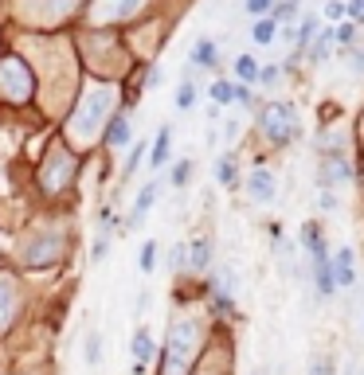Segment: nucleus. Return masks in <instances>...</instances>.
Here are the masks:
<instances>
[{
  "label": "nucleus",
  "instance_id": "32",
  "mask_svg": "<svg viewBox=\"0 0 364 375\" xmlns=\"http://www.w3.org/2000/svg\"><path fill=\"white\" fill-rule=\"evenodd\" d=\"M310 375H333V360H314Z\"/></svg>",
  "mask_w": 364,
  "mask_h": 375
},
{
  "label": "nucleus",
  "instance_id": "30",
  "mask_svg": "<svg viewBox=\"0 0 364 375\" xmlns=\"http://www.w3.org/2000/svg\"><path fill=\"white\" fill-rule=\"evenodd\" d=\"M317 208H321V211H337V196L329 192V188H321V196H317Z\"/></svg>",
  "mask_w": 364,
  "mask_h": 375
},
{
  "label": "nucleus",
  "instance_id": "16",
  "mask_svg": "<svg viewBox=\"0 0 364 375\" xmlns=\"http://www.w3.org/2000/svg\"><path fill=\"white\" fill-rule=\"evenodd\" d=\"M302 247L310 250V254H317V250H329V247H325L321 227H317V223H305V227H302Z\"/></svg>",
  "mask_w": 364,
  "mask_h": 375
},
{
  "label": "nucleus",
  "instance_id": "19",
  "mask_svg": "<svg viewBox=\"0 0 364 375\" xmlns=\"http://www.w3.org/2000/svg\"><path fill=\"white\" fill-rule=\"evenodd\" d=\"M138 266H141V274H153V270H157V243H153V238H149L145 247H141Z\"/></svg>",
  "mask_w": 364,
  "mask_h": 375
},
{
  "label": "nucleus",
  "instance_id": "31",
  "mask_svg": "<svg viewBox=\"0 0 364 375\" xmlns=\"http://www.w3.org/2000/svg\"><path fill=\"white\" fill-rule=\"evenodd\" d=\"M349 20L364 24V0H349Z\"/></svg>",
  "mask_w": 364,
  "mask_h": 375
},
{
  "label": "nucleus",
  "instance_id": "15",
  "mask_svg": "<svg viewBox=\"0 0 364 375\" xmlns=\"http://www.w3.org/2000/svg\"><path fill=\"white\" fill-rule=\"evenodd\" d=\"M208 94H212V102H216V106H227V102H235V82L216 79L212 86H208Z\"/></svg>",
  "mask_w": 364,
  "mask_h": 375
},
{
  "label": "nucleus",
  "instance_id": "3",
  "mask_svg": "<svg viewBox=\"0 0 364 375\" xmlns=\"http://www.w3.org/2000/svg\"><path fill=\"white\" fill-rule=\"evenodd\" d=\"M247 196L255 199V204H275V199H278V184H275V176H270L266 168H255V172L247 176Z\"/></svg>",
  "mask_w": 364,
  "mask_h": 375
},
{
  "label": "nucleus",
  "instance_id": "26",
  "mask_svg": "<svg viewBox=\"0 0 364 375\" xmlns=\"http://www.w3.org/2000/svg\"><path fill=\"white\" fill-rule=\"evenodd\" d=\"M188 176H192V160H180V164L173 168V188H184Z\"/></svg>",
  "mask_w": 364,
  "mask_h": 375
},
{
  "label": "nucleus",
  "instance_id": "34",
  "mask_svg": "<svg viewBox=\"0 0 364 375\" xmlns=\"http://www.w3.org/2000/svg\"><path fill=\"white\" fill-rule=\"evenodd\" d=\"M239 137V121H224V141H235Z\"/></svg>",
  "mask_w": 364,
  "mask_h": 375
},
{
  "label": "nucleus",
  "instance_id": "27",
  "mask_svg": "<svg viewBox=\"0 0 364 375\" xmlns=\"http://www.w3.org/2000/svg\"><path fill=\"white\" fill-rule=\"evenodd\" d=\"M168 266H173V270H184L188 266V247H184V243L168 250Z\"/></svg>",
  "mask_w": 364,
  "mask_h": 375
},
{
  "label": "nucleus",
  "instance_id": "6",
  "mask_svg": "<svg viewBox=\"0 0 364 375\" xmlns=\"http://www.w3.org/2000/svg\"><path fill=\"white\" fill-rule=\"evenodd\" d=\"M153 204H157V184H145L138 192V199H133V211H129V219H126V231H138L141 223H145V215H149Z\"/></svg>",
  "mask_w": 364,
  "mask_h": 375
},
{
  "label": "nucleus",
  "instance_id": "33",
  "mask_svg": "<svg viewBox=\"0 0 364 375\" xmlns=\"http://www.w3.org/2000/svg\"><path fill=\"white\" fill-rule=\"evenodd\" d=\"M349 59H353V63H349V70H353V75H364V51L356 47L353 55H349Z\"/></svg>",
  "mask_w": 364,
  "mask_h": 375
},
{
  "label": "nucleus",
  "instance_id": "7",
  "mask_svg": "<svg viewBox=\"0 0 364 375\" xmlns=\"http://www.w3.org/2000/svg\"><path fill=\"white\" fill-rule=\"evenodd\" d=\"M188 63L192 67H204V70H212V67H219V47H216V40H196L192 43V55H188Z\"/></svg>",
  "mask_w": 364,
  "mask_h": 375
},
{
  "label": "nucleus",
  "instance_id": "14",
  "mask_svg": "<svg viewBox=\"0 0 364 375\" xmlns=\"http://www.w3.org/2000/svg\"><path fill=\"white\" fill-rule=\"evenodd\" d=\"M298 8H302V0H275L270 16H275L278 24H294L298 20Z\"/></svg>",
  "mask_w": 364,
  "mask_h": 375
},
{
  "label": "nucleus",
  "instance_id": "21",
  "mask_svg": "<svg viewBox=\"0 0 364 375\" xmlns=\"http://www.w3.org/2000/svg\"><path fill=\"white\" fill-rule=\"evenodd\" d=\"M102 360V332H90L87 336V364L94 367Z\"/></svg>",
  "mask_w": 364,
  "mask_h": 375
},
{
  "label": "nucleus",
  "instance_id": "23",
  "mask_svg": "<svg viewBox=\"0 0 364 375\" xmlns=\"http://www.w3.org/2000/svg\"><path fill=\"white\" fill-rule=\"evenodd\" d=\"M90 258H94V262H106V258H110V235H99V238H94Z\"/></svg>",
  "mask_w": 364,
  "mask_h": 375
},
{
  "label": "nucleus",
  "instance_id": "1",
  "mask_svg": "<svg viewBox=\"0 0 364 375\" xmlns=\"http://www.w3.org/2000/svg\"><path fill=\"white\" fill-rule=\"evenodd\" d=\"M263 129L270 145H290L294 137H302V125H298V114L290 106H266L263 109Z\"/></svg>",
  "mask_w": 364,
  "mask_h": 375
},
{
  "label": "nucleus",
  "instance_id": "28",
  "mask_svg": "<svg viewBox=\"0 0 364 375\" xmlns=\"http://www.w3.org/2000/svg\"><path fill=\"white\" fill-rule=\"evenodd\" d=\"M278 79H282V67H259V82H266V86H275Z\"/></svg>",
  "mask_w": 364,
  "mask_h": 375
},
{
  "label": "nucleus",
  "instance_id": "22",
  "mask_svg": "<svg viewBox=\"0 0 364 375\" xmlns=\"http://www.w3.org/2000/svg\"><path fill=\"white\" fill-rule=\"evenodd\" d=\"M325 16L329 20H344L349 16V0H325Z\"/></svg>",
  "mask_w": 364,
  "mask_h": 375
},
{
  "label": "nucleus",
  "instance_id": "18",
  "mask_svg": "<svg viewBox=\"0 0 364 375\" xmlns=\"http://www.w3.org/2000/svg\"><path fill=\"white\" fill-rule=\"evenodd\" d=\"M216 180H219L224 188L235 184V157H219V160H216Z\"/></svg>",
  "mask_w": 364,
  "mask_h": 375
},
{
  "label": "nucleus",
  "instance_id": "25",
  "mask_svg": "<svg viewBox=\"0 0 364 375\" xmlns=\"http://www.w3.org/2000/svg\"><path fill=\"white\" fill-rule=\"evenodd\" d=\"M243 8L251 12V16H270V8H275V0H243Z\"/></svg>",
  "mask_w": 364,
  "mask_h": 375
},
{
  "label": "nucleus",
  "instance_id": "24",
  "mask_svg": "<svg viewBox=\"0 0 364 375\" xmlns=\"http://www.w3.org/2000/svg\"><path fill=\"white\" fill-rule=\"evenodd\" d=\"M141 157H145V141H138V145H133V153L126 157V176H133V172H138Z\"/></svg>",
  "mask_w": 364,
  "mask_h": 375
},
{
  "label": "nucleus",
  "instance_id": "17",
  "mask_svg": "<svg viewBox=\"0 0 364 375\" xmlns=\"http://www.w3.org/2000/svg\"><path fill=\"white\" fill-rule=\"evenodd\" d=\"M196 98H200L196 82L184 79V82H180V90H177V109H192V106H196Z\"/></svg>",
  "mask_w": 364,
  "mask_h": 375
},
{
  "label": "nucleus",
  "instance_id": "9",
  "mask_svg": "<svg viewBox=\"0 0 364 375\" xmlns=\"http://www.w3.org/2000/svg\"><path fill=\"white\" fill-rule=\"evenodd\" d=\"M168 157H173V129L161 125L157 141H153V157H149V164H153V168H165Z\"/></svg>",
  "mask_w": 364,
  "mask_h": 375
},
{
  "label": "nucleus",
  "instance_id": "11",
  "mask_svg": "<svg viewBox=\"0 0 364 375\" xmlns=\"http://www.w3.org/2000/svg\"><path fill=\"white\" fill-rule=\"evenodd\" d=\"M129 352H133V360H138V364H149V360H153L157 344H153L149 328H138V332H133V344H129Z\"/></svg>",
  "mask_w": 364,
  "mask_h": 375
},
{
  "label": "nucleus",
  "instance_id": "5",
  "mask_svg": "<svg viewBox=\"0 0 364 375\" xmlns=\"http://www.w3.org/2000/svg\"><path fill=\"white\" fill-rule=\"evenodd\" d=\"M317 16H302V24H298V28H286V40L294 43V55L298 59H302L305 51H310V43L317 40Z\"/></svg>",
  "mask_w": 364,
  "mask_h": 375
},
{
  "label": "nucleus",
  "instance_id": "10",
  "mask_svg": "<svg viewBox=\"0 0 364 375\" xmlns=\"http://www.w3.org/2000/svg\"><path fill=\"white\" fill-rule=\"evenodd\" d=\"M129 137H133V125H129V118H114V121L106 125V148L129 145Z\"/></svg>",
  "mask_w": 364,
  "mask_h": 375
},
{
  "label": "nucleus",
  "instance_id": "35",
  "mask_svg": "<svg viewBox=\"0 0 364 375\" xmlns=\"http://www.w3.org/2000/svg\"><path fill=\"white\" fill-rule=\"evenodd\" d=\"M161 82V67H149V75H145V86H157Z\"/></svg>",
  "mask_w": 364,
  "mask_h": 375
},
{
  "label": "nucleus",
  "instance_id": "36",
  "mask_svg": "<svg viewBox=\"0 0 364 375\" xmlns=\"http://www.w3.org/2000/svg\"><path fill=\"white\" fill-rule=\"evenodd\" d=\"M344 375H356V367H353V364H349V367H344Z\"/></svg>",
  "mask_w": 364,
  "mask_h": 375
},
{
  "label": "nucleus",
  "instance_id": "13",
  "mask_svg": "<svg viewBox=\"0 0 364 375\" xmlns=\"http://www.w3.org/2000/svg\"><path fill=\"white\" fill-rule=\"evenodd\" d=\"M235 79L247 82V86H251V82H259V63H255V55H239V59H235Z\"/></svg>",
  "mask_w": 364,
  "mask_h": 375
},
{
  "label": "nucleus",
  "instance_id": "4",
  "mask_svg": "<svg viewBox=\"0 0 364 375\" xmlns=\"http://www.w3.org/2000/svg\"><path fill=\"white\" fill-rule=\"evenodd\" d=\"M333 277H337V289H353L356 286V254L349 247H341L333 258Z\"/></svg>",
  "mask_w": 364,
  "mask_h": 375
},
{
  "label": "nucleus",
  "instance_id": "2",
  "mask_svg": "<svg viewBox=\"0 0 364 375\" xmlns=\"http://www.w3.org/2000/svg\"><path fill=\"white\" fill-rule=\"evenodd\" d=\"M314 258V289L317 297H333L337 293V277H333V262H329V250H317Z\"/></svg>",
  "mask_w": 364,
  "mask_h": 375
},
{
  "label": "nucleus",
  "instance_id": "29",
  "mask_svg": "<svg viewBox=\"0 0 364 375\" xmlns=\"http://www.w3.org/2000/svg\"><path fill=\"white\" fill-rule=\"evenodd\" d=\"M235 102H239V106H255V94H251L247 82H235Z\"/></svg>",
  "mask_w": 364,
  "mask_h": 375
},
{
  "label": "nucleus",
  "instance_id": "12",
  "mask_svg": "<svg viewBox=\"0 0 364 375\" xmlns=\"http://www.w3.org/2000/svg\"><path fill=\"white\" fill-rule=\"evenodd\" d=\"M188 266H192V270H208V266H212V243H208V238H196V243L188 247Z\"/></svg>",
  "mask_w": 364,
  "mask_h": 375
},
{
  "label": "nucleus",
  "instance_id": "20",
  "mask_svg": "<svg viewBox=\"0 0 364 375\" xmlns=\"http://www.w3.org/2000/svg\"><path fill=\"white\" fill-rule=\"evenodd\" d=\"M333 43H341V47H349V43H356V24L353 20H341L333 28Z\"/></svg>",
  "mask_w": 364,
  "mask_h": 375
},
{
  "label": "nucleus",
  "instance_id": "8",
  "mask_svg": "<svg viewBox=\"0 0 364 375\" xmlns=\"http://www.w3.org/2000/svg\"><path fill=\"white\" fill-rule=\"evenodd\" d=\"M278 28H282V24H278L275 16H255V28H251V40H255L259 47H266V43H275V40H278Z\"/></svg>",
  "mask_w": 364,
  "mask_h": 375
}]
</instances>
